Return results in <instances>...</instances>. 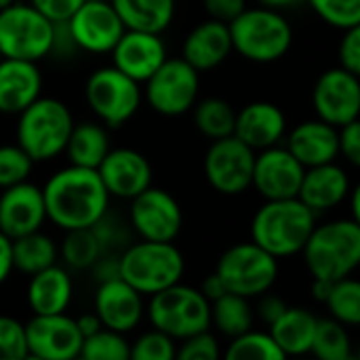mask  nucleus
Masks as SVG:
<instances>
[{"label":"nucleus","mask_w":360,"mask_h":360,"mask_svg":"<svg viewBox=\"0 0 360 360\" xmlns=\"http://www.w3.org/2000/svg\"><path fill=\"white\" fill-rule=\"evenodd\" d=\"M302 255L312 278L335 283L352 276L360 266V221L344 217L314 226Z\"/></svg>","instance_id":"obj_3"},{"label":"nucleus","mask_w":360,"mask_h":360,"mask_svg":"<svg viewBox=\"0 0 360 360\" xmlns=\"http://www.w3.org/2000/svg\"><path fill=\"white\" fill-rule=\"evenodd\" d=\"M202 6L209 19L230 23L234 17H238L247 8V0H202Z\"/></svg>","instance_id":"obj_47"},{"label":"nucleus","mask_w":360,"mask_h":360,"mask_svg":"<svg viewBox=\"0 0 360 360\" xmlns=\"http://www.w3.org/2000/svg\"><path fill=\"white\" fill-rule=\"evenodd\" d=\"M255 150L236 135L213 139L205 154V177L211 188L224 196H238L251 188Z\"/></svg>","instance_id":"obj_12"},{"label":"nucleus","mask_w":360,"mask_h":360,"mask_svg":"<svg viewBox=\"0 0 360 360\" xmlns=\"http://www.w3.org/2000/svg\"><path fill=\"white\" fill-rule=\"evenodd\" d=\"M120 278L141 295H154L184 278L186 259L173 243L141 240L118 257Z\"/></svg>","instance_id":"obj_6"},{"label":"nucleus","mask_w":360,"mask_h":360,"mask_svg":"<svg viewBox=\"0 0 360 360\" xmlns=\"http://www.w3.org/2000/svg\"><path fill=\"white\" fill-rule=\"evenodd\" d=\"M211 327L226 338H236L253 327V310L247 297L226 291L221 297L211 302Z\"/></svg>","instance_id":"obj_32"},{"label":"nucleus","mask_w":360,"mask_h":360,"mask_svg":"<svg viewBox=\"0 0 360 360\" xmlns=\"http://www.w3.org/2000/svg\"><path fill=\"white\" fill-rule=\"evenodd\" d=\"M68 27L78 51L95 55L110 53L127 30L110 0H84L68 19Z\"/></svg>","instance_id":"obj_15"},{"label":"nucleus","mask_w":360,"mask_h":360,"mask_svg":"<svg viewBox=\"0 0 360 360\" xmlns=\"http://www.w3.org/2000/svg\"><path fill=\"white\" fill-rule=\"evenodd\" d=\"M95 314L105 329L131 333L146 316L143 295L122 278L99 283L95 293Z\"/></svg>","instance_id":"obj_21"},{"label":"nucleus","mask_w":360,"mask_h":360,"mask_svg":"<svg viewBox=\"0 0 360 360\" xmlns=\"http://www.w3.org/2000/svg\"><path fill=\"white\" fill-rule=\"evenodd\" d=\"M306 167L281 143L255 154L251 188L264 200L295 198L302 186Z\"/></svg>","instance_id":"obj_17"},{"label":"nucleus","mask_w":360,"mask_h":360,"mask_svg":"<svg viewBox=\"0 0 360 360\" xmlns=\"http://www.w3.org/2000/svg\"><path fill=\"white\" fill-rule=\"evenodd\" d=\"M175 356L179 360H217L221 356V350L217 338L207 329L181 340V346L175 350Z\"/></svg>","instance_id":"obj_43"},{"label":"nucleus","mask_w":360,"mask_h":360,"mask_svg":"<svg viewBox=\"0 0 360 360\" xmlns=\"http://www.w3.org/2000/svg\"><path fill=\"white\" fill-rule=\"evenodd\" d=\"M93 270H95V278L99 283H105V281H112V278H120V266H118V257H99L95 264H93Z\"/></svg>","instance_id":"obj_49"},{"label":"nucleus","mask_w":360,"mask_h":360,"mask_svg":"<svg viewBox=\"0 0 360 360\" xmlns=\"http://www.w3.org/2000/svg\"><path fill=\"white\" fill-rule=\"evenodd\" d=\"M262 6H268V8H274V11H283V8H291L295 4H300L302 0H257Z\"/></svg>","instance_id":"obj_54"},{"label":"nucleus","mask_w":360,"mask_h":360,"mask_svg":"<svg viewBox=\"0 0 360 360\" xmlns=\"http://www.w3.org/2000/svg\"><path fill=\"white\" fill-rule=\"evenodd\" d=\"M70 165L97 169L99 162L110 152V135L99 122H74V129L68 137L65 150Z\"/></svg>","instance_id":"obj_30"},{"label":"nucleus","mask_w":360,"mask_h":360,"mask_svg":"<svg viewBox=\"0 0 360 360\" xmlns=\"http://www.w3.org/2000/svg\"><path fill=\"white\" fill-rule=\"evenodd\" d=\"M76 325H78V331H80V335H82V340L84 338H89V335H93V333H97L103 325H101V321H99V316L93 312V314H82V316H78L76 319Z\"/></svg>","instance_id":"obj_52"},{"label":"nucleus","mask_w":360,"mask_h":360,"mask_svg":"<svg viewBox=\"0 0 360 360\" xmlns=\"http://www.w3.org/2000/svg\"><path fill=\"white\" fill-rule=\"evenodd\" d=\"M32 169L34 160L17 143L0 146V190L27 181Z\"/></svg>","instance_id":"obj_39"},{"label":"nucleus","mask_w":360,"mask_h":360,"mask_svg":"<svg viewBox=\"0 0 360 360\" xmlns=\"http://www.w3.org/2000/svg\"><path fill=\"white\" fill-rule=\"evenodd\" d=\"M232 53L228 23L207 19L198 23L181 44V59L198 72H209L221 65Z\"/></svg>","instance_id":"obj_25"},{"label":"nucleus","mask_w":360,"mask_h":360,"mask_svg":"<svg viewBox=\"0 0 360 360\" xmlns=\"http://www.w3.org/2000/svg\"><path fill=\"white\" fill-rule=\"evenodd\" d=\"M84 97L93 114L110 129H116L137 114L143 101V91L137 80L129 78L114 65H105L89 76Z\"/></svg>","instance_id":"obj_10"},{"label":"nucleus","mask_w":360,"mask_h":360,"mask_svg":"<svg viewBox=\"0 0 360 360\" xmlns=\"http://www.w3.org/2000/svg\"><path fill=\"white\" fill-rule=\"evenodd\" d=\"M234 120L236 112L226 99L209 97L194 103V124L211 141L234 135Z\"/></svg>","instance_id":"obj_33"},{"label":"nucleus","mask_w":360,"mask_h":360,"mask_svg":"<svg viewBox=\"0 0 360 360\" xmlns=\"http://www.w3.org/2000/svg\"><path fill=\"white\" fill-rule=\"evenodd\" d=\"M27 306L32 314H61L70 308L74 297V283L65 268L53 264L30 276Z\"/></svg>","instance_id":"obj_27"},{"label":"nucleus","mask_w":360,"mask_h":360,"mask_svg":"<svg viewBox=\"0 0 360 360\" xmlns=\"http://www.w3.org/2000/svg\"><path fill=\"white\" fill-rule=\"evenodd\" d=\"M55 23L30 2L0 8V53L8 59L40 61L51 55Z\"/></svg>","instance_id":"obj_8"},{"label":"nucleus","mask_w":360,"mask_h":360,"mask_svg":"<svg viewBox=\"0 0 360 360\" xmlns=\"http://www.w3.org/2000/svg\"><path fill=\"white\" fill-rule=\"evenodd\" d=\"M331 281H323V278H314L312 281V297L316 300V302H321V304H325L327 302V297H329V291H331Z\"/></svg>","instance_id":"obj_53"},{"label":"nucleus","mask_w":360,"mask_h":360,"mask_svg":"<svg viewBox=\"0 0 360 360\" xmlns=\"http://www.w3.org/2000/svg\"><path fill=\"white\" fill-rule=\"evenodd\" d=\"M200 76L181 57L165 59L162 65L143 82V99L162 116H181L198 99Z\"/></svg>","instance_id":"obj_11"},{"label":"nucleus","mask_w":360,"mask_h":360,"mask_svg":"<svg viewBox=\"0 0 360 360\" xmlns=\"http://www.w3.org/2000/svg\"><path fill=\"white\" fill-rule=\"evenodd\" d=\"M15 0H0V8H4V6H8V4H13Z\"/></svg>","instance_id":"obj_56"},{"label":"nucleus","mask_w":360,"mask_h":360,"mask_svg":"<svg viewBox=\"0 0 360 360\" xmlns=\"http://www.w3.org/2000/svg\"><path fill=\"white\" fill-rule=\"evenodd\" d=\"M146 314L154 329L179 342L211 327V302L181 281L150 295Z\"/></svg>","instance_id":"obj_7"},{"label":"nucleus","mask_w":360,"mask_h":360,"mask_svg":"<svg viewBox=\"0 0 360 360\" xmlns=\"http://www.w3.org/2000/svg\"><path fill=\"white\" fill-rule=\"evenodd\" d=\"M232 51L253 63H272L293 44V27L281 11L268 6L245 8L228 23Z\"/></svg>","instance_id":"obj_4"},{"label":"nucleus","mask_w":360,"mask_h":360,"mask_svg":"<svg viewBox=\"0 0 360 360\" xmlns=\"http://www.w3.org/2000/svg\"><path fill=\"white\" fill-rule=\"evenodd\" d=\"M129 224L141 240L175 243L184 226V213L173 194L150 186L131 198Z\"/></svg>","instance_id":"obj_13"},{"label":"nucleus","mask_w":360,"mask_h":360,"mask_svg":"<svg viewBox=\"0 0 360 360\" xmlns=\"http://www.w3.org/2000/svg\"><path fill=\"white\" fill-rule=\"evenodd\" d=\"M97 173L110 198L131 200L152 186V165L133 148H110L105 158L99 162Z\"/></svg>","instance_id":"obj_18"},{"label":"nucleus","mask_w":360,"mask_h":360,"mask_svg":"<svg viewBox=\"0 0 360 360\" xmlns=\"http://www.w3.org/2000/svg\"><path fill=\"white\" fill-rule=\"evenodd\" d=\"M340 137V156H344L352 167L360 165V122L352 120L338 129Z\"/></svg>","instance_id":"obj_45"},{"label":"nucleus","mask_w":360,"mask_h":360,"mask_svg":"<svg viewBox=\"0 0 360 360\" xmlns=\"http://www.w3.org/2000/svg\"><path fill=\"white\" fill-rule=\"evenodd\" d=\"M350 196H352V219L354 221H360V207H359V202H360V188L356 186L354 190H350Z\"/></svg>","instance_id":"obj_55"},{"label":"nucleus","mask_w":360,"mask_h":360,"mask_svg":"<svg viewBox=\"0 0 360 360\" xmlns=\"http://www.w3.org/2000/svg\"><path fill=\"white\" fill-rule=\"evenodd\" d=\"M42 95V72L36 61L0 59V114L17 116Z\"/></svg>","instance_id":"obj_22"},{"label":"nucleus","mask_w":360,"mask_h":360,"mask_svg":"<svg viewBox=\"0 0 360 360\" xmlns=\"http://www.w3.org/2000/svg\"><path fill=\"white\" fill-rule=\"evenodd\" d=\"M27 356L44 360H70L80 356L82 335L76 319L61 314H34L23 325Z\"/></svg>","instance_id":"obj_14"},{"label":"nucleus","mask_w":360,"mask_h":360,"mask_svg":"<svg viewBox=\"0 0 360 360\" xmlns=\"http://www.w3.org/2000/svg\"><path fill=\"white\" fill-rule=\"evenodd\" d=\"M306 169L335 162L340 156L338 127L316 118L300 122L287 137L285 146Z\"/></svg>","instance_id":"obj_26"},{"label":"nucleus","mask_w":360,"mask_h":360,"mask_svg":"<svg viewBox=\"0 0 360 360\" xmlns=\"http://www.w3.org/2000/svg\"><path fill=\"white\" fill-rule=\"evenodd\" d=\"M342 42L338 49V57H340V68L352 72V74H360V25L342 30Z\"/></svg>","instance_id":"obj_44"},{"label":"nucleus","mask_w":360,"mask_h":360,"mask_svg":"<svg viewBox=\"0 0 360 360\" xmlns=\"http://www.w3.org/2000/svg\"><path fill=\"white\" fill-rule=\"evenodd\" d=\"M13 272V255H11V238L0 232V285L8 281Z\"/></svg>","instance_id":"obj_50"},{"label":"nucleus","mask_w":360,"mask_h":360,"mask_svg":"<svg viewBox=\"0 0 360 360\" xmlns=\"http://www.w3.org/2000/svg\"><path fill=\"white\" fill-rule=\"evenodd\" d=\"M82 2L84 0H30V4L38 8L44 17H49L53 23L68 21Z\"/></svg>","instance_id":"obj_46"},{"label":"nucleus","mask_w":360,"mask_h":360,"mask_svg":"<svg viewBox=\"0 0 360 360\" xmlns=\"http://www.w3.org/2000/svg\"><path fill=\"white\" fill-rule=\"evenodd\" d=\"M325 304L331 312V319L346 327H356L360 323V283L352 276L335 281Z\"/></svg>","instance_id":"obj_37"},{"label":"nucleus","mask_w":360,"mask_h":360,"mask_svg":"<svg viewBox=\"0 0 360 360\" xmlns=\"http://www.w3.org/2000/svg\"><path fill=\"white\" fill-rule=\"evenodd\" d=\"M110 53L112 65L139 84H143L167 59V46L160 34L139 30H124Z\"/></svg>","instance_id":"obj_20"},{"label":"nucleus","mask_w":360,"mask_h":360,"mask_svg":"<svg viewBox=\"0 0 360 360\" xmlns=\"http://www.w3.org/2000/svg\"><path fill=\"white\" fill-rule=\"evenodd\" d=\"M350 190L348 173L338 162H327L304 171L297 198L314 213H323L346 202Z\"/></svg>","instance_id":"obj_24"},{"label":"nucleus","mask_w":360,"mask_h":360,"mask_svg":"<svg viewBox=\"0 0 360 360\" xmlns=\"http://www.w3.org/2000/svg\"><path fill=\"white\" fill-rule=\"evenodd\" d=\"M215 274L221 278L226 291L251 300L274 287L278 281V259L253 240L238 243L221 253Z\"/></svg>","instance_id":"obj_9"},{"label":"nucleus","mask_w":360,"mask_h":360,"mask_svg":"<svg viewBox=\"0 0 360 360\" xmlns=\"http://www.w3.org/2000/svg\"><path fill=\"white\" fill-rule=\"evenodd\" d=\"M46 221V209L42 188L30 181L0 190V232L4 236L19 238L23 234L42 230Z\"/></svg>","instance_id":"obj_19"},{"label":"nucleus","mask_w":360,"mask_h":360,"mask_svg":"<svg viewBox=\"0 0 360 360\" xmlns=\"http://www.w3.org/2000/svg\"><path fill=\"white\" fill-rule=\"evenodd\" d=\"M46 219L61 230L93 228L110 209V194L97 169L68 165L42 186Z\"/></svg>","instance_id":"obj_1"},{"label":"nucleus","mask_w":360,"mask_h":360,"mask_svg":"<svg viewBox=\"0 0 360 360\" xmlns=\"http://www.w3.org/2000/svg\"><path fill=\"white\" fill-rule=\"evenodd\" d=\"M285 310H287V304H285L281 297H276V295H266V293H264V297H262V302H259V316H262V321H264L266 325H272Z\"/></svg>","instance_id":"obj_48"},{"label":"nucleus","mask_w":360,"mask_h":360,"mask_svg":"<svg viewBox=\"0 0 360 360\" xmlns=\"http://www.w3.org/2000/svg\"><path fill=\"white\" fill-rule=\"evenodd\" d=\"M61 259L72 270H89L103 255V247L93 228L68 230L61 243Z\"/></svg>","instance_id":"obj_35"},{"label":"nucleus","mask_w":360,"mask_h":360,"mask_svg":"<svg viewBox=\"0 0 360 360\" xmlns=\"http://www.w3.org/2000/svg\"><path fill=\"white\" fill-rule=\"evenodd\" d=\"M310 352L321 360H350L352 342L346 325L335 319H319Z\"/></svg>","instance_id":"obj_34"},{"label":"nucleus","mask_w":360,"mask_h":360,"mask_svg":"<svg viewBox=\"0 0 360 360\" xmlns=\"http://www.w3.org/2000/svg\"><path fill=\"white\" fill-rule=\"evenodd\" d=\"M287 133V118L272 101H253L236 112L234 135L251 150L262 152L281 143Z\"/></svg>","instance_id":"obj_23"},{"label":"nucleus","mask_w":360,"mask_h":360,"mask_svg":"<svg viewBox=\"0 0 360 360\" xmlns=\"http://www.w3.org/2000/svg\"><path fill=\"white\" fill-rule=\"evenodd\" d=\"M17 116V146L34 162L53 160L65 150L74 116L63 101L40 95Z\"/></svg>","instance_id":"obj_5"},{"label":"nucleus","mask_w":360,"mask_h":360,"mask_svg":"<svg viewBox=\"0 0 360 360\" xmlns=\"http://www.w3.org/2000/svg\"><path fill=\"white\" fill-rule=\"evenodd\" d=\"M314 13L338 30L360 25V0H308Z\"/></svg>","instance_id":"obj_40"},{"label":"nucleus","mask_w":360,"mask_h":360,"mask_svg":"<svg viewBox=\"0 0 360 360\" xmlns=\"http://www.w3.org/2000/svg\"><path fill=\"white\" fill-rule=\"evenodd\" d=\"M21 359H27L25 329L17 319L0 314V360Z\"/></svg>","instance_id":"obj_42"},{"label":"nucleus","mask_w":360,"mask_h":360,"mask_svg":"<svg viewBox=\"0 0 360 360\" xmlns=\"http://www.w3.org/2000/svg\"><path fill=\"white\" fill-rule=\"evenodd\" d=\"M131 352V344L124 333L101 327L97 333L82 340L80 356L86 360H127Z\"/></svg>","instance_id":"obj_38"},{"label":"nucleus","mask_w":360,"mask_h":360,"mask_svg":"<svg viewBox=\"0 0 360 360\" xmlns=\"http://www.w3.org/2000/svg\"><path fill=\"white\" fill-rule=\"evenodd\" d=\"M57 245L55 240L44 234L42 230L23 234L11 240V255H13V270L23 272L27 276L57 264Z\"/></svg>","instance_id":"obj_31"},{"label":"nucleus","mask_w":360,"mask_h":360,"mask_svg":"<svg viewBox=\"0 0 360 360\" xmlns=\"http://www.w3.org/2000/svg\"><path fill=\"white\" fill-rule=\"evenodd\" d=\"M316 226V213L297 196L266 200L251 219V240L274 255L291 257L302 253Z\"/></svg>","instance_id":"obj_2"},{"label":"nucleus","mask_w":360,"mask_h":360,"mask_svg":"<svg viewBox=\"0 0 360 360\" xmlns=\"http://www.w3.org/2000/svg\"><path fill=\"white\" fill-rule=\"evenodd\" d=\"M0 59H2V53H0Z\"/></svg>","instance_id":"obj_57"},{"label":"nucleus","mask_w":360,"mask_h":360,"mask_svg":"<svg viewBox=\"0 0 360 360\" xmlns=\"http://www.w3.org/2000/svg\"><path fill=\"white\" fill-rule=\"evenodd\" d=\"M316 321L319 319L310 310L287 306V310L272 325H268V331L285 356H304L310 352Z\"/></svg>","instance_id":"obj_28"},{"label":"nucleus","mask_w":360,"mask_h":360,"mask_svg":"<svg viewBox=\"0 0 360 360\" xmlns=\"http://www.w3.org/2000/svg\"><path fill=\"white\" fill-rule=\"evenodd\" d=\"M312 103H314L316 116L338 129L352 120H359V76L344 68H331L323 72L312 91Z\"/></svg>","instance_id":"obj_16"},{"label":"nucleus","mask_w":360,"mask_h":360,"mask_svg":"<svg viewBox=\"0 0 360 360\" xmlns=\"http://www.w3.org/2000/svg\"><path fill=\"white\" fill-rule=\"evenodd\" d=\"M127 30L162 34L175 17V0H110Z\"/></svg>","instance_id":"obj_29"},{"label":"nucleus","mask_w":360,"mask_h":360,"mask_svg":"<svg viewBox=\"0 0 360 360\" xmlns=\"http://www.w3.org/2000/svg\"><path fill=\"white\" fill-rule=\"evenodd\" d=\"M200 293H202L209 302H215L217 297H221V295L226 293V287H224L221 278L213 272V274H209V276L202 281V285H200Z\"/></svg>","instance_id":"obj_51"},{"label":"nucleus","mask_w":360,"mask_h":360,"mask_svg":"<svg viewBox=\"0 0 360 360\" xmlns=\"http://www.w3.org/2000/svg\"><path fill=\"white\" fill-rule=\"evenodd\" d=\"M228 360H285L287 356L276 346L270 331H245L236 338H232L228 350Z\"/></svg>","instance_id":"obj_36"},{"label":"nucleus","mask_w":360,"mask_h":360,"mask_svg":"<svg viewBox=\"0 0 360 360\" xmlns=\"http://www.w3.org/2000/svg\"><path fill=\"white\" fill-rule=\"evenodd\" d=\"M131 360H173L175 359V340L167 333L152 329L139 335L131 344Z\"/></svg>","instance_id":"obj_41"}]
</instances>
